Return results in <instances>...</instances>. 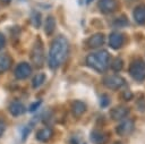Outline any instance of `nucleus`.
<instances>
[{"mask_svg": "<svg viewBox=\"0 0 145 144\" xmlns=\"http://www.w3.org/2000/svg\"><path fill=\"white\" fill-rule=\"evenodd\" d=\"M69 52V43L68 40L65 36H58L56 37L50 46L49 51V57H48V63L49 67L52 70H56L59 68L63 61L66 60L67 56Z\"/></svg>", "mask_w": 145, "mask_h": 144, "instance_id": "1", "label": "nucleus"}, {"mask_svg": "<svg viewBox=\"0 0 145 144\" xmlns=\"http://www.w3.org/2000/svg\"><path fill=\"white\" fill-rule=\"evenodd\" d=\"M110 54L106 50H99L92 52L86 57V65L97 73H103L109 67Z\"/></svg>", "mask_w": 145, "mask_h": 144, "instance_id": "2", "label": "nucleus"}, {"mask_svg": "<svg viewBox=\"0 0 145 144\" xmlns=\"http://www.w3.org/2000/svg\"><path fill=\"white\" fill-rule=\"evenodd\" d=\"M130 76L138 82L145 79V61L142 59H135L129 66Z\"/></svg>", "mask_w": 145, "mask_h": 144, "instance_id": "3", "label": "nucleus"}, {"mask_svg": "<svg viewBox=\"0 0 145 144\" xmlns=\"http://www.w3.org/2000/svg\"><path fill=\"white\" fill-rule=\"evenodd\" d=\"M32 61L36 67H42L43 62H44V50H43V44L41 42V40L39 39L32 50Z\"/></svg>", "mask_w": 145, "mask_h": 144, "instance_id": "4", "label": "nucleus"}, {"mask_svg": "<svg viewBox=\"0 0 145 144\" xmlns=\"http://www.w3.org/2000/svg\"><path fill=\"white\" fill-rule=\"evenodd\" d=\"M103 84L110 90H119L125 85V79L119 75H108L103 78Z\"/></svg>", "mask_w": 145, "mask_h": 144, "instance_id": "5", "label": "nucleus"}, {"mask_svg": "<svg viewBox=\"0 0 145 144\" xmlns=\"http://www.w3.org/2000/svg\"><path fill=\"white\" fill-rule=\"evenodd\" d=\"M134 127H135L134 120L127 119V120H123L121 124H119V125L116 127V132H117V134L120 135V136H128L129 134L133 133Z\"/></svg>", "mask_w": 145, "mask_h": 144, "instance_id": "6", "label": "nucleus"}, {"mask_svg": "<svg viewBox=\"0 0 145 144\" xmlns=\"http://www.w3.org/2000/svg\"><path fill=\"white\" fill-rule=\"evenodd\" d=\"M97 7L103 14H111L117 10L118 1L117 0H99Z\"/></svg>", "mask_w": 145, "mask_h": 144, "instance_id": "7", "label": "nucleus"}, {"mask_svg": "<svg viewBox=\"0 0 145 144\" xmlns=\"http://www.w3.org/2000/svg\"><path fill=\"white\" fill-rule=\"evenodd\" d=\"M32 73V67L28 62H20L19 65H17L16 69H15V77L17 79H25L27 78Z\"/></svg>", "mask_w": 145, "mask_h": 144, "instance_id": "8", "label": "nucleus"}, {"mask_svg": "<svg viewBox=\"0 0 145 144\" xmlns=\"http://www.w3.org/2000/svg\"><path fill=\"white\" fill-rule=\"evenodd\" d=\"M123 42H125V37L119 32H113L109 36V45L112 49H119V48H121L123 45Z\"/></svg>", "mask_w": 145, "mask_h": 144, "instance_id": "9", "label": "nucleus"}, {"mask_svg": "<svg viewBox=\"0 0 145 144\" xmlns=\"http://www.w3.org/2000/svg\"><path fill=\"white\" fill-rule=\"evenodd\" d=\"M129 113V109L125 105H118L114 107L111 111H110V116L113 120H122L123 118L127 117V115Z\"/></svg>", "mask_w": 145, "mask_h": 144, "instance_id": "10", "label": "nucleus"}, {"mask_svg": "<svg viewBox=\"0 0 145 144\" xmlns=\"http://www.w3.org/2000/svg\"><path fill=\"white\" fill-rule=\"evenodd\" d=\"M104 43V35L102 33H96L92 36H89L86 41V44L88 48H92V49H96V48H100L101 45H103Z\"/></svg>", "mask_w": 145, "mask_h": 144, "instance_id": "11", "label": "nucleus"}, {"mask_svg": "<svg viewBox=\"0 0 145 144\" xmlns=\"http://www.w3.org/2000/svg\"><path fill=\"white\" fill-rule=\"evenodd\" d=\"M8 110H9V112H10L14 117H17V116L23 115V113L26 111V108H25V105H24L22 102L15 100V101H12V102L9 104Z\"/></svg>", "mask_w": 145, "mask_h": 144, "instance_id": "12", "label": "nucleus"}, {"mask_svg": "<svg viewBox=\"0 0 145 144\" xmlns=\"http://www.w3.org/2000/svg\"><path fill=\"white\" fill-rule=\"evenodd\" d=\"M109 139V136L106 133L104 132H100V130H93L91 133V141L94 144H105Z\"/></svg>", "mask_w": 145, "mask_h": 144, "instance_id": "13", "label": "nucleus"}, {"mask_svg": "<svg viewBox=\"0 0 145 144\" xmlns=\"http://www.w3.org/2000/svg\"><path fill=\"white\" fill-rule=\"evenodd\" d=\"M133 16L137 24H145V5L137 6L133 11Z\"/></svg>", "mask_w": 145, "mask_h": 144, "instance_id": "14", "label": "nucleus"}, {"mask_svg": "<svg viewBox=\"0 0 145 144\" xmlns=\"http://www.w3.org/2000/svg\"><path fill=\"white\" fill-rule=\"evenodd\" d=\"M85 111H86V104L84 102L77 100L71 103V112L75 117H77V118L80 117Z\"/></svg>", "mask_w": 145, "mask_h": 144, "instance_id": "15", "label": "nucleus"}, {"mask_svg": "<svg viewBox=\"0 0 145 144\" xmlns=\"http://www.w3.org/2000/svg\"><path fill=\"white\" fill-rule=\"evenodd\" d=\"M53 135V132L50 127H44L42 129H40L37 133H36V138L40 141V142H48Z\"/></svg>", "mask_w": 145, "mask_h": 144, "instance_id": "16", "label": "nucleus"}, {"mask_svg": "<svg viewBox=\"0 0 145 144\" xmlns=\"http://www.w3.org/2000/svg\"><path fill=\"white\" fill-rule=\"evenodd\" d=\"M11 61L12 60L9 54H7V53L0 54V73L7 71L11 66Z\"/></svg>", "mask_w": 145, "mask_h": 144, "instance_id": "17", "label": "nucleus"}, {"mask_svg": "<svg viewBox=\"0 0 145 144\" xmlns=\"http://www.w3.org/2000/svg\"><path fill=\"white\" fill-rule=\"evenodd\" d=\"M56 29V19L52 16L46 17L45 23H44V32L46 35H52Z\"/></svg>", "mask_w": 145, "mask_h": 144, "instance_id": "18", "label": "nucleus"}, {"mask_svg": "<svg viewBox=\"0 0 145 144\" xmlns=\"http://www.w3.org/2000/svg\"><path fill=\"white\" fill-rule=\"evenodd\" d=\"M44 82H45V75L44 74H37L34 76V78L32 81V86L34 88H39Z\"/></svg>", "mask_w": 145, "mask_h": 144, "instance_id": "19", "label": "nucleus"}, {"mask_svg": "<svg viewBox=\"0 0 145 144\" xmlns=\"http://www.w3.org/2000/svg\"><path fill=\"white\" fill-rule=\"evenodd\" d=\"M31 20H32V24L34 25V27L39 28L41 25V14L39 11H33Z\"/></svg>", "mask_w": 145, "mask_h": 144, "instance_id": "20", "label": "nucleus"}, {"mask_svg": "<svg viewBox=\"0 0 145 144\" xmlns=\"http://www.w3.org/2000/svg\"><path fill=\"white\" fill-rule=\"evenodd\" d=\"M122 67H123V61H122L121 58H116V59L112 61V63H111V68H112L114 71L121 70Z\"/></svg>", "mask_w": 145, "mask_h": 144, "instance_id": "21", "label": "nucleus"}, {"mask_svg": "<svg viewBox=\"0 0 145 144\" xmlns=\"http://www.w3.org/2000/svg\"><path fill=\"white\" fill-rule=\"evenodd\" d=\"M127 24H128V20L126 19L125 16H122V17H120V18H117V19L114 20V23H113V25H114L116 27H123V26H126Z\"/></svg>", "mask_w": 145, "mask_h": 144, "instance_id": "22", "label": "nucleus"}, {"mask_svg": "<svg viewBox=\"0 0 145 144\" xmlns=\"http://www.w3.org/2000/svg\"><path fill=\"white\" fill-rule=\"evenodd\" d=\"M109 103H110V98L106 94H102L101 99H100V105L104 108V107H108Z\"/></svg>", "mask_w": 145, "mask_h": 144, "instance_id": "23", "label": "nucleus"}, {"mask_svg": "<svg viewBox=\"0 0 145 144\" xmlns=\"http://www.w3.org/2000/svg\"><path fill=\"white\" fill-rule=\"evenodd\" d=\"M122 96H123V99H125L126 101H129V100H131V98H133V93H131L129 90H127V91H125V92L122 93Z\"/></svg>", "mask_w": 145, "mask_h": 144, "instance_id": "24", "label": "nucleus"}, {"mask_svg": "<svg viewBox=\"0 0 145 144\" xmlns=\"http://www.w3.org/2000/svg\"><path fill=\"white\" fill-rule=\"evenodd\" d=\"M6 127H7V125H6L5 120L3 119H0V137L3 135V133L6 130Z\"/></svg>", "mask_w": 145, "mask_h": 144, "instance_id": "25", "label": "nucleus"}, {"mask_svg": "<svg viewBox=\"0 0 145 144\" xmlns=\"http://www.w3.org/2000/svg\"><path fill=\"white\" fill-rule=\"evenodd\" d=\"M40 104H41V101H39V102H34V103H33V104L29 107V111H31V112L35 111V110H36V109L40 107Z\"/></svg>", "mask_w": 145, "mask_h": 144, "instance_id": "26", "label": "nucleus"}, {"mask_svg": "<svg viewBox=\"0 0 145 144\" xmlns=\"http://www.w3.org/2000/svg\"><path fill=\"white\" fill-rule=\"evenodd\" d=\"M6 45V37L2 33H0V50Z\"/></svg>", "mask_w": 145, "mask_h": 144, "instance_id": "27", "label": "nucleus"}, {"mask_svg": "<svg viewBox=\"0 0 145 144\" xmlns=\"http://www.w3.org/2000/svg\"><path fill=\"white\" fill-rule=\"evenodd\" d=\"M2 3H5V5H8V3H10V1L11 0H0Z\"/></svg>", "mask_w": 145, "mask_h": 144, "instance_id": "28", "label": "nucleus"}, {"mask_svg": "<svg viewBox=\"0 0 145 144\" xmlns=\"http://www.w3.org/2000/svg\"><path fill=\"white\" fill-rule=\"evenodd\" d=\"M113 144H121V143H120V142H114Z\"/></svg>", "mask_w": 145, "mask_h": 144, "instance_id": "29", "label": "nucleus"}]
</instances>
